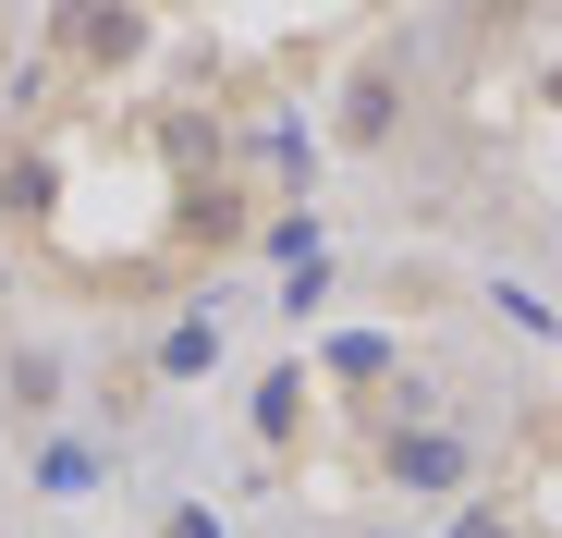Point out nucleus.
Returning a JSON list of instances; mask_svg holds the SVG:
<instances>
[{
	"label": "nucleus",
	"mask_w": 562,
	"mask_h": 538,
	"mask_svg": "<svg viewBox=\"0 0 562 538\" xmlns=\"http://www.w3.org/2000/svg\"><path fill=\"white\" fill-rule=\"evenodd\" d=\"M61 392H74V355L61 343H13V355H0V416H13L25 440L61 428Z\"/></svg>",
	"instance_id": "1"
},
{
	"label": "nucleus",
	"mask_w": 562,
	"mask_h": 538,
	"mask_svg": "<svg viewBox=\"0 0 562 538\" xmlns=\"http://www.w3.org/2000/svg\"><path fill=\"white\" fill-rule=\"evenodd\" d=\"M49 209H61V159H49V147H0V233L37 245Z\"/></svg>",
	"instance_id": "2"
},
{
	"label": "nucleus",
	"mask_w": 562,
	"mask_h": 538,
	"mask_svg": "<svg viewBox=\"0 0 562 538\" xmlns=\"http://www.w3.org/2000/svg\"><path fill=\"white\" fill-rule=\"evenodd\" d=\"M380 478H392V490H464L477 453H464L452 428H392V440H380Z\"/></svg>",
	"instance_id": "3"
},
{
	"label": "nucleus",
	"mask_w": 562,
	"mask_h": 538,
	"mask_svg": "<svg viewBox=\"0 0 562 538\" xmlns=\"http://www.w3.org/2000/svg\"><path fill=\"white\" fill-rule=\"evenodd\" d=\"M49 37H61V49H74L86 74H135V61L159 49V25H147V13H61Z\"/></svg>",
	"instance_id": "4"
},
{
	"label": "nucleus",
	"mask_w": 562,
	"mask_h": 538,
	"mask_svg": "<svg viewBox=\"0 0 562 538\" xmlns=\"http://www.w3.org/2000/svg\"><path fill=\"white\" fill-rule=\"evenodd\" d=\"M330 135H342V159L392 147V135H404V74H355V86H342V111H330Z\"/></svg>",
	"instance_id": "5"
},
{
	"label": "nucleus",
	"mask_w": 562,
	"mask_h": 538,
	"mask_svg": "<svg viewBox=\"0 0 562 538\" xmlns=\"http://www.w3.org/2000/svg\"><path fill=\"white\" fill-rule=\"evenodd\" d=\"M99 478H111V453H99L86 428H49V440H37V490H49V502H86Z\"/></svg>",
	"instance_id": "6"
},
{
	"label": "nucleus",
	"mask_w": 562,
	"mask_h": 538,
	"mask_svg": "<svg viewBox=\"0 0 562 538\" xmlns=\"http://www.w3.org/2000/svg\"><path fill=\"white\" fill-rule=\"evenodd\" d=\"M209 368H221V318H171L147 355V380H209Z\"/></svg>",
	"instance_id": "7"
},
{
	"label": "nucleus",
	"mask_w": 562,
	"mask_h": 538,
	"mask_svg": "<svg viewBox=\"0 0 562 538\" xmlns=\"http://www.w3.org/2000/svg\"><path fill=\"white\" fill-rule=\"evenodd\" d=\"M257 440H269V453H294V440H306V368H281V380L257 392Z\"/></svg>",
	"instance_id": "8"
},
{
	"label": "nucleus",
	"mask_w": 562,
	"mask_h": 538,
	"mask_svg": "<svg viewBox=\"0 0 562 538\" xmlns=\"http://www.w3.org/2000/svg\"><path fill=\"white\" fill-rule=\"evenodd\" d=\"M159 538H221V514H209V502H171V514H159Z\"/></svg>",
	"instance_id": "9"
},
{
	"label": "nucleus",
	"mask_w": 562,
	"mask_h": 538,
	"mask_svg": "<svg viewBox=\"0 0 562 538\" xmlns=\"http://www.w3.org/2000/svg\"><path fill=\"white\" fill-rule=\"evenodd\" d=\"M452 538H538L526 514H452Z\"/></svg>",
	"instance_id": "10"
}]
</instances>
